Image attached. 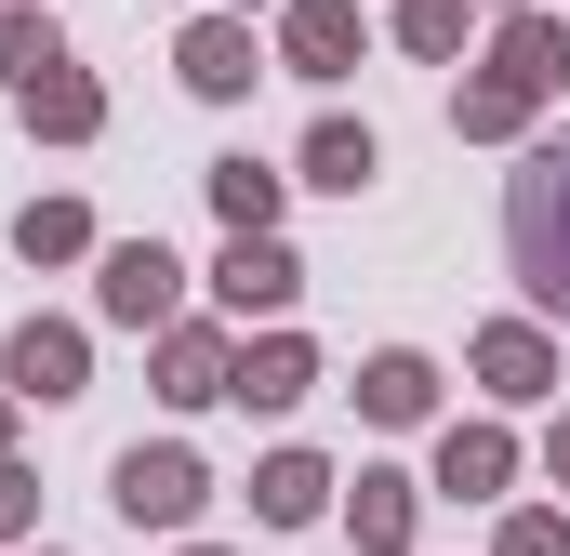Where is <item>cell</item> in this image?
Returning a JSON list of instances; mask_svg holds the SVG:
<instances>
[{
    "label": "cell",
    "instance_id": "1",
    "mask_svg": "<svg viewBox=\"0 0 570 556\" xmlns=\"http://www.w3.org/2000/svg\"><path fill=\"white\" fill-rule=\"evenodd\" d=\"M504 239H518L531 305H558V318H570V146H544V159L518 172V212H504Z\"/></svg>",
    "mask_w": 570,
    "mask_h": 556
}]
</instances>
